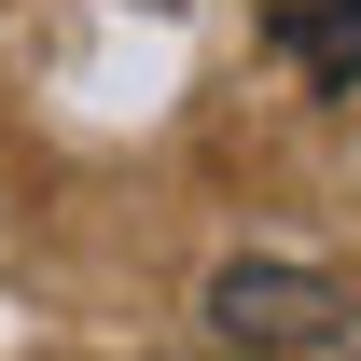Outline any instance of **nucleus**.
<instances>
[{
	"mask_svg": "<svg viewBox=\"0 0 361 361\" xmlns=\"http://www.w3.org/2000/svg\"><path fill=\"white\" fill-rule=\"evenodd\" d=\"M334 361H361V306H348V319H334Z\"/></svg>",
	"mask_w": 361,
	"mask_h": 361,
	"instance_id": "7ed1b4c3",
	"label": "nucleus"
},
{
	"mask_svg": "<svg viewBox=\"0 0 361 361\" xmlns=\"http://www.w3.org/2000/svg\"><path fill=\"white\" fill-rule=\"evenodd\" d=\"M348 292L319 264H223L209 278V348L223 361H292V348H334Z\"/></svg>",
	"mask_w": 361,
	"mask_h": 361,
	"instance_id": "f257e3e1",
	"label": "nucleus"
},
{
	"mask_svg": "<svg viewBox=\"0 0 361 361\" xmlns=\"http://www.w3.org/2000/svg\"><path fill=\"white\" fill-rule=\"evenodd\" d=\"M278 28H292V56H306V70H319V84H334V97L361 84V0H292Z\"/></svg>",
	"mask_w": 361,
	"mask_h": 361,
	"instance_id": "f03ea898",
	"label": "nucleus"
}]
</instances>
